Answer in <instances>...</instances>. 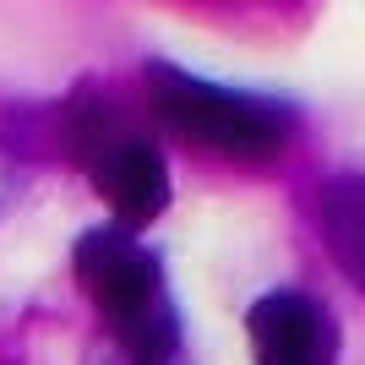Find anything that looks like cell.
Wrapping results in <instances>:
<instances>
[{"instance_id": "cell-3", "label": "cell", "mask_w": 365, "mask_h": 365, "mask_svg": "<svg viewBox=\"0 0 365 365\" xmlns=\"http://www.w3.org/2000/svg\"><path fill=\"white\" fill-rule=\"evenodd\" d=\"M257 365H327L322 354V311L305 294H267L251 305Z\"/></svg>"}, {"instance_id": "cell-1", "label": "cell", "mask_w": 365, "mask_h": 365, "mask_svg": "<svg viewBox=\"0 0 365 365\" xmlns=\"http://www.w3.org/2000/svg\"><path fill=\"white\" fill-rule=\"evenodd\" d=\"M148 82H153V104H158V115L169 125H180L185 137H202L213 148L235 153V158H267L289 137V120L278 109L257 104V98H240L229 88H213L202 76L153 66Z\"/></svg>"}, {"instance_id": "cell-4", "label": "cell", "mask_w": 365, "mask_h": 365, "mask_svg": "<svg viewBox=\"0 0 365 365\" xmlns=\"http://www.w3.org/2000/svg\"><path fill=\"white\" fill-rule=\"evenodd\" d=\"M98 185L125 224H148L169 207V169L148 142H115L98 164Z\"/></svg>"}, {"instance_id": "cell-5", "label": "cell", "mask_w": 365, "mask_h": 365, "mask_svg": "<svg viewBox=\"0 0 365 365\" xmlns=\"http://www.w3.org/2000/svg\"><path fill=\"white\" fill-rule=\"evenodd\" d=\"M322 224H327V245L344 262V273L365 289V180L360 175L322 185Z\"/></svg>"}, {"instance_id": "cell-2", "label": "cell", "mask_w": 365, "mask_h": 365, "mask_svg": "<svg viewBox=\"0 0 365 365\" xmlns=\"http://www.w3.org/2000/svg\"><path fill=\"white\" fill-rule=\"evenodd\" d=\"M76 273L82 289L104 305L115 322H131L142 311H153L158 300V262L142 251L137 240H125L120 229H93L76 245Z\"/></svg>"}]
</instances>
